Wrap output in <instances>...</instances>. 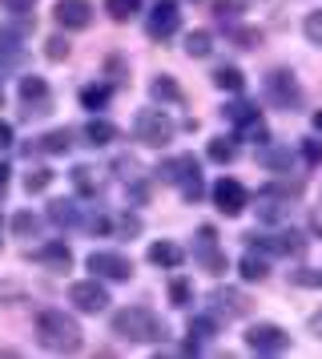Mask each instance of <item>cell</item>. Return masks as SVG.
Listing matches in <instances>:
<instances>
[{"label": "cell", "instance_id": "1", "mask_svg": "<svg viewBox=\"0 0 322 359\" xmlns=\"http://www.w3.org/2000/svg\"><path fill=\"white\" fill-rule=\"evenodd\" d=\"M36 339H41V347L52 351V355H73V351H80L85 335H80V323L73 315L48 307V311L36 315Z\"/></svg>", "mask_w": 322, "mask_h": 359}, {"label": "cell", "instance_id": "2", "mask_svg": "<svg viewBox=\"0 0 322 359\" xmlns=\"http://www.w3.org/2000/svg\"><path fill=\"white\" fill-rule=\"evenodd\" d=\"M109 327L125 343H165V323L149 307H121Z\"/></svg>", "mask_w": 322, "mask_h": 359}, {"label": "cell", "instance_id": "3", "mask_svg": "<svg viewBox=\"0 0 322 359\" xmlns=\"http://www.w3.org/2000/svg\"><path fill=\"white\" fill-rule=\"evenodd\" d=\"M133 137L141 146L161 149V146L174 142V121H169L165 109H137V117H133Z\"/></svg>", "mask_w": 322, "mask_h": 359}, {"label": "cell", "instance_id": "4", "mask_svg": "<svg viewBox=\"0 0 322 359\" xmlns=\"http://www.w3.org/2000/svg\"><path fill=\"white\" fill-rule=\"evenodd\" d=\"M262 89H266V101L278 105V109H286V114H294V109L302 105V85L294 81L290 69H270L266 81H262Z\"/></svg>", "mask_w": 322, "mask_h": 359}, {"label": "cell", "instance_id": "5", "mask_svg": "<svg viewBox=\"0 0 322 359\" xmlns=\"http://www.w3.org/2000/svg\"><path fill=\"white\" fill-rule=\"evenodd\" d=\"M250 246H258L262 255H302L306 250V238L294 234V230H262V234H246Z\"/></svg>", "mask_w": 322, "mask_h": 359}, {"label": "cell", "instance_id": "6", "mask_svg": "<svg viewBox=\"0 0 322 359\" xmlns=\"http://www.w3.org/2000/svg\"><path fill=\"white\" fill-rule=\"evenodd\" d=\"M209 198H214V206H218L225 218H238V214L250 206V194H246V186H241L238 178H218L214 190H209Z\"/></svg>", "mask_w": 322, "mask_h": 359}, {"label": "cell", "instance_id": "7", "mask_svg": "<svg viewBox=\"0 0 322 359\" xmlns=\"http://www.w3.org/2000/svg\"><path fill=\"white\" fill-rule=\"evenodd\" d=\"M246 347L258 351V355H278V351L290 347V335L278 323H254L250 331H246Z\"/></svg>", "mask_w": 322, "mask_h": 359}, {"label": "cell", "instance_id": "8", "mask_svg": "<svg viewBox=\"0 0 322 359\" xmlns=\"http://www.w3.org/2000/svg\"><path fill=\"white\" fill-rule=\"evenodd\" d=\"M69 303H73L77 311H85V315H97V311L109 307V291L97 283V275L93 278H77V283L69 287Z\"/></svg>", "mask_w": 322, "mask_h": 359}, {"label": "cell", "instance_id": "9", "mask_svg": "<svg viewBox=\"0 0 322 359\" xmlns=\"http://www.w3.org/2000/svg\"><path fill=\"white\" fill-rule=\"evenodd\" d=\"M181 29V13H177L174 0H158L153 8H149V17H145V33L153 36V41H165V36H174Z\"/></svg>", "mask_w": 322, "mask_h": 359}, {"label": "cell", "instance_id": "10", "mask_svg": "<svg viewBox=\"0 0 322 359\" xmlns=\"http://www.w3.org/2000/svg\"><path fill=\"white\" fill-rule=\"evenodd\" d=\"M193 259L202 262L209 275H222V271H225V255L218 250V230H214V226H202V230H197V243H193Z\"/></svg>", "mask_w": 322, "mask_h": 359}, {"label": "cell", "instance_id": "11", "mask_svg": "<svg viewBox=\"0 0 322 359\" xmlns=\"http://www.w3.org/2000/svg\"><path fill=\"white\" fill-rule=\"evenodd\" d=\"M89 271L97 278H129L133 275V262L121 255V250H93L89 255Z\"/></svg>", "mask_w": 322, "mask_h": 359}, {"label": "cell", "instance_id": "12", "mask_svg": "<svg viewBox=\"0 0 322 359\" xmlns=\"http://www.w3.org/2000/svg\"><path fill=\"white\" fill-rule=\"evenodd\" d=\"M20 101H24V117H41L52 109L45 77H20Z\"/></svg>", "mask_w": 322, "mask_h": 359}, {"label": "cell", "instance_id": "13", "mask_svg": "<svg viewBox=\"0 0 322 359\" xmlns=\"http://www.w3.org/2000/svg\"><path fill=\"white\" fill-rule=\"evenodd\" d=\"M52 17L61 29H89L93 25V4L89 0H57Z\"/></svg>", "mask_w": 322, "mask_h": 359}, {"label": "cell", "instance_id": "14", "mask_svg": "<svg viewBox=\"0 0 322 359\" xmlns=\"http://www.w3.org/2000/svg\"><path fill=\"white\" fill-rule=\"evenodd\" d=\"M209 307H214V315L218 319H241L246 311H250V303H246V294L241 291H230V287H218V291L209 294Z\"/></svg>", "mask_w": 322, "mask_h": 359}, {"label": "cell", "instance_id": "15", "mask_svg": "<svg viewBox=\"0 0 322 359\" xmlns=\"http://www.w3.org/2000/svg\"><path fill=\"white\" fill-rule=\"evenodd\" d=\"M80 137H85L93 149H101V146H113V142L121 137V130L113 126L109 117H89V121H85V130H80Z\"/></svg>", "mask_w": 322, "mask_h": 359}, {"label": "cell", "instance_id": "16", "mask_svg": "<svg viewBox=\"0 0 322 359\" xmlns=\"http://www.w3.org/2000/svg\"><path fill=\"white\" fill-rule=\"evenodd\" d=\"M193 170H202V165H197V158H193V154H177V158H165V162L153 170V174H158L161 182L177 186V182L186 178V174H193Z\"/></svg>", "mask_w": 322, "mask_h": 359}, {"label": "cell", "instance_id": "17", "mask_svg": "<svg viewBox=\"0 0 322 359\" xmlns=\"http://www.w3.org/2000/svg\"><path fill=\"white\" fill-rule=\"evenodd\" d=\"M258 162L266 165V170H274V174H290L294 170V149H286V146H258Z\"/></svg>", "mask_w": 322, "mask_h": 359}, {"label": "cell", "instance_id": "18", "mask_svg": "<svg viewBox=\"0 0 322 359\" xmlns=\"http://www.w3.org/2000/svg\"><path fill=\"white\" fill-rule=\"evenodd\" d=\"M238 275L246 278V283H262V278L270 275V259L258 255V246H250V250L238 259Z\"/></svg>", "mask_w": 322, "mask_h": 359}, {"label": "cell", "instance_id": "19", "mask_svg": "<svg viewBox=\"0 0 322 359\" xmlns=\"http://www.w3.org/2000/svg\"><path fill=\"white\" fill-rule=\"evenodd\" d=\"M32 259L45 262V266H57V271H69L73 266V250L64 243H45L41 250H32Z\"/></svg>", "mask_w": 322, "mask_h": 359}, {"label": "cell", "instance_id": "20", "mask_svg": "<svg viewBox=\"0 0 322 359\" xmlns=\"http://www.w3.org/2000/svg\"><path fill=\"white\" fill-rule=\"evenodd\" d=\"M149 262H153V266H165V271H177V266L186 262V250L177 243H153L149 246Z\"/></svg>", "mask_w": 322, "mask_h": 359}, {"label": "cell", "instance_id": "21", "mask_svg": "<svg viewBox=\"0 0 322 359\" xmlns=\"http://www.w3.org/2000/svg\"><path fill=\"white\" fill-rule=\"evenodd\" d=\"M214 335H218V315H193L190 319V351H197Z\"/></svg>", "mask_w": 322, "mask_h": 359}, {"label": "cell", "instance_id": "22", "mask_svg": "<svg viewBox=\"0 0 322 359\" xmlns=\"http://www.w3.org/2000/svg\"><path fill=\"white\" fill-rule=\"evenodd\" d=\"M258 218H262V222H286L290 202H282V198H274V190H266V194L258 198Z\"/></svg>", "mask_w": 322, "mask_h": 359}, {"label": "cell", "instance_id": "23", "mask_svg": "<svg viewBox=\"0 0 322 359\" xmlns=\"http://www.w3.org/2000/svg\"><path fill=\"white\" fill-rule=\"evenodd\" d=\"M48 222H57V226H77L80 206L73 198H57V202H48Z\"/></svg>", "mask_w": 322, "mask_h": 359}, {"label": "cell", "instance_id": "24", "mask_svg": "<svg viewBox=\"0 0 322 359\" xmlns=\"http://www.w3.org/2000/svg\"><path fill=\"white\" fill-rule=\"evenodd\" d=\"M149 93H153V101H161V105H181L186 101V93H181V85L174 81V77H153V85H149Z\"/></svg>", "mask_w": 322, "mask_h": 359}, {"label": "cell", "instance_id": "25", "mask_svg": "<svg viewBox=\"0 0 322 359\" xmlns=\"http://www.w3.org/2000/svg\"><path fill=\"white\" fill-rule=\"evenodd\" d=\"M214 85L225 89V93H241V89H246V77H241L238 65H218L214 69Z\"/></svg>", "mask_w": 322, "mask_h": 359}, {"label": "cell", "instance_id": "26", "mask_svg": "<svg viewBox=\"0 0 322 359\" xmlns=\"http://www.w3.org/2000/svg\"><path fill=\"white\" fill-rule=\"evenodd\" d=\"M109 97H113V89H109V85H85V89H80V105H85L89 114L105 109V105H109Z\"/></svg>", "mask_w": 322, "mask_h": 359}, {"label": "cell", "instance_id": "27", "mask_svg": "<svg viewBox=\"0 0 322 359\" xmlns=\"http://www.w3.org/2000/svg\"><path fill=\"white\" fill-rule=\"evenodd\" d=\"M20 61H24V49H20V41H8V36H0V77H4V73H13Z\"/></svg>", "mask_w": 322, "mask_h": 359}, {"label": "cell", "instance_id": "28", "mask_svg": "<svg viewBox=\"0 0 322 359\" xmlns=\"http://www.w3.org/2000/svg\"><path fill=\"white\" fill-rule=\"evenodd\" d=\"M186 53H190L193 61H202V57H209V53H214V36H209L206 29H193V33L186 36Z\"/></svg>", "mask_w": 322, "mask_h": 359}, {"label": "cell", "instance_id": "29", "mask_svg": "<svg viewBox=\"0 0 322 359\" xmlns=\"http://www.w3.org/2000/svg\"><path fill=\"white\" fill-rule=\"evenodd\" d=\"M69 146H73V133H69V130H48L45 137L36 142V149H41V154H64Z\"/></svg>", "mask_w": 322, "mask_h": 359}, {"label": "cell", "instance_id": "30", "mask_svg": "<svg viewBox=\"0 0 322 359\" xmlns=\"http://www.w3.org/2000/svg\"><path fill=\"white\" fill-rule=\"evenodd\" d=\"M238 137H246V142H254V146H266L270 142V130H266V121H262V114L250 117L246 126H238Z\"/></svg>", "mask_w": 322, "mask_h": 359}, {"label": "cell", "instance_id": "31", "mask_svg": "<svg viewBox=\"0 0 322 359\" xmlns=\"http://www.w3.org/2000/svg\"><path fill=\"white\" fill-rule=\"evenodd\" d=\"M105 13L125 25V20H133L137 13H141V0H105Z\"/></svg>", "mask_w": 322, "mask_h": 359}, {"label": "cell", "instance_id": "32", "mask_svg": "<svg viewBox=\"0 0 322 359\" xmlns=\"http://www.w3.org/2000/svg\"><path fill=\"white\" fill-rule=\"evenodd\" d=\"M206 154H209V162H218V165H230V162H234V154H238V146H234L230 137H214Z\"/></svg>", "mask_w": 322, "mask_h": 359}, {"label": "cell", "instance_id": "33", "mask_svg": "<svg viewBox=\"0 0 322 359\" xmlns=\"http://www.w3.org/2000/svg\"><path fill=\"white\" fill-rule=\"evenodd\" d=\"M177 190H181V198H186V202H197V198L206 194V182H202V170H193V174H186V178L177 182Z\"/></svg>", "mask_w": 322, "mask_h": 359}, {"label": "cell", "instance_id": "34", "mask_svg": "<svg viewBox=\"0 0 322 359\" xmlns=\"http://www.w3.org/2000/svg\"><path fill=\"white\" fill-rule=\"evenodd\" d=\"M48 186H52V170H45V165H36V170L24 174V190H29V194H41Z\"/></svg>", "mask_w": 322, "mask_h": 359}, {"label": "cell", "instance_id": "35", "mask_svg": "<svg viewBox=\"0 0 322 359\" xmlns=\"http://www.w3.org/2000/svg\"><path fill=\"white\" fill-rule=\"evenodd\" d=\"M222 114L230 117V121H234V126H246V121H250V117H258V105H250V101H234V105H225Z\"/></svg>", "mask_w": 322, "mask_h": 359}, {"label": "cell", "instance_id": "36", "mask_svg": "<svg viewBox=\"0 0 322 359\" xmlns=\"http://www.w3.org/2000/svg\"><path fill=\"white\" fill-rule=\"evenodd\" d=\"M241 8H246V0H214V17L230 20V25L241 17Z\"/></svg>", "mask_w": 322, "mask_h": 359}, {"label": "cell", "instance_id": "37", "mask_svg": "<svg viewBox=\"0 0 322 359\" xmlns=\"http://www.w3.org/2000/svg\"><path fill=\"white\" fill-rule=\"evenodd\" d=\"M302 33H306V41H310V45H318V49H322V8H314V13H306V20H302Z\"/></svg>", "mask_w": 322, "mask_h": 359}, {"label": "cell", "instance_id": "38", "mask_svg": "<svg viewBox=\"0 0 322 359\" xmlns=\"http://www.w3.org/2000/svg\"><path fill=\"white\" fill-rule=\"evenodd\" d=\"M169 299H174V307H190V303H193L190 278H174V283H169Z\"/></svg>", "mask_w": 322, "mask_h": 359}, {"label": "cell", "instance_id": "39", "mask_svg": "<svg viewBox=\"0 0 322 359\" xmlns=\"http://www.w3.org/2000/svg\"><path fill=\"white\" fill-rule=\"evenodd\" d=\"M73 186H77V194H97V174L89 165H77L73 170Z\"/></svg>", "mask_w": 322, "mask_h": 359}, {"label": "cell", "instance_id": "40", "mask_svg": "<svg viewBox=\"0 0 322 359\" xmlns=\"http://www.w3.org/2000/svg\"><path fill=\"white\" fill-rule=\"evenodd\" d=\"M36 230H41V218H36V214L20 210L13 218V234H20V238H29V234H36Z\"/></svg>", "mask_w": 322, "mask_h": 359}, {"label": "cell", "instance_id": "41", "mask_svg": "<svg viewBox=\"0 0 322 359\" xmlns=\"http://www.w3.org/2000/svg\"><path fill=\"white\" fill-rule=\"evenodd\" d=\"M290 278H294L298 287H310V291H322V271H314V266H298V271H290Z\"/></svg>", "mask_w": 322, "mask_h": 359}, {"label": "cell", "instance_id": "42", "mask_svg": "<svg viewBox=\"0 0 322 359\" xmlns=\"http://www.w3.org/2000/svg\"><path fill=\"white\" fill-rule=\"evenodd\" d=\"M45 57L48 61H64V57H69V41H64V36H48L45 41Z\"/></svg>", "mask_w": 322, "mask_h": 359}, {"label": "cell", "instance_id": "43", "mask_svg": "<svg viewBox=\"0 0 322 359\" xmlns=\"http://www.w3.org/2000/svg\"><path fill=\"white\" fill-rule=\"evenodd\" d=\"M230 33L238 41V49H254L258 41H262V33H254V29H230Z\"/></svg>", "mask_w": 322, "mask_h": 359}, {"label": "cell", "instance_id": "44", "mask_svg": "<svg viewBox=\"0 0 322 359\" xmlns=\"http://www.w3.org/2000/svg\"><path fill=\"white\" fill-rule=\"evenodd\" d=\"M0 4H4L13 17H29L32 8H36V0H0Z\"/></svg>", "mask_w": 322, "mask_h": 359}, {"label": "cell", "instance_id": "45", "mask_svg": "<svg viewBox=\"0 0 322 359\" xmlns=\"http://www.w3.org/2000/svg\"><path fill=\"white\" fill-rule=\"evenodd\" d=\"M302 158H306L310 165H318V162H322V142H314V137H306V142H302Z\"/></svg>", "mask_w": 322, "mask_h": 359}, {"label": "cell", "instance_id": "46", "mask_svg": "<svg viewBox=\"0 0 322 359\" xmlns=\"http://www.w3.org/2000/svg\"><path fill=\"white\" fill-rule=\"evenodd\" d=\"M8 146H13V126L0 117V149H8Z\"/></svg>", "mask_w": 322, "mask_h": 359}, {"label": "cell", "instance_id": "47", "mask_svg": "<svg viewBox=\"0 0 322 359\" xmlns=\"http://www.w3.org/2000/svg\"><path fill=\"white\" fill-rule=\"evenodd\" d=\"M121 230H129V234H137V230H141V218H133V214H125V218H121Z\"/></svg>", "mask_w": 322, "mask_h": 359}, {"label": "cell", "instance_id": "48", "mask_svg": "<svg viewBox=\"0 0 322 359\" xmlns=\"http://www.w3.org/2000/svg\"><path fill=\"white\" fill-rule=\"evenodd\" d=\"M310 335H314V339H322V311H314V315H310Z\"/></svg>", "mask_w": 322, "mask_h": 359}, {"label": "cell", "instance_id": "49", "mask_svg": "<svg viewBox=\"0 0 322 359\" xmlns=\"http://www.w3.org/2000/svg\"><path fill=\"white\" fill-rule=\"evenodd\" d=\"M8 174H13V170H8V162H0V194L8 190Z\"/></svg>", "mask_w": 322, "mask_h": 359}, {"label": "cell", "instance_id": "50", "mask_svg": "<svg viewBox=\"0 0 322 359\" xmlns=\"http://www.w3.org/2000/svg\"><path fill=\"white\" fill-rule=\"evenodd\" d=\"M310 126H314V133H322V109H318L314 117H310Z\"/></svg>", "mask_w": 322, "mask_h": 359}, {"label": "cell", "instance_id": "51", "mask_svg": "<svg viewBox=\"0 0 322 359\" xmlns=\"http://www.w3.org/2000/svg\"><path fill=\"white\" fill-rule=\"evenodd\" d=\"M0 105H4V89H0Z\"/></svg>", "mask_w": 322, "mask_h": 359}]
</instances>
